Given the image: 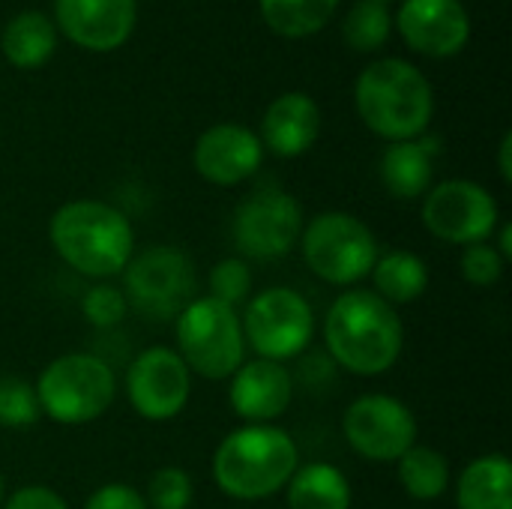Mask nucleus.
<instances>
[{"label": "nucleus", "mask_w": 512, "mask_h": 509, "mask_svg": "<svg viewBox=\"0 0 512 509\" xmlns=\"http://www.w3.org/2000/svg\"><path fill=\"white\" fill-rule=\"evenodd\" d=\"M177 354L192 375L228 381L246 363L243 321L234 306L213 297H195L177 318Z\"/></svg>", "instance_id": "nucleus-6"}, {"label": "nucleus", "mask_w": 512, "mask_h": 509, "mask_svg": "<svg viewBox=\"0 0 512 509\" xmlns=\"http://www.w3.org/2000/svg\"><path fill=\"white\" fill-rule=\"evenodd\" d=\"M228 381V402L234 414L252 426H270L294 402V375L276 360H246Z\"/></svg>", "instance_id": "nucleus-15"}, {"label": "nucleus", "mask_w": 512, "mask_h": 509, "mask_svg": "<svg viewBox=\"0 0 512 509\" xmlns=\"http://www.w3.org/2000/svg\"><path fill=\"white\" fill-rule=\"evenodd\" d=\"M42 420L39 399L30 381L18 375H0V426L30 429Z\"/></svg>", "instance_id": "nucleus-27"}, {"label": "nucleus", "mask_w": 512, "mask_h": 509, "mask_svg": "<svg viewBox=\"0 0 512 509\" xmlns=\"http://www.w3.org/2000/svg\"><path fill=\"white\" fill-rule=\"evenodd\" d=\"M300 468L297 441L279 426H252L228 432L213 453V483L234 501H267L288 486Z\"/></svg>", "instance_id": "nucleus-3"}, {"label": "nucleus", "mask_w": 512, "mask_h": 509, "mask_svg": "<svg viewBox=\"0 0 512 509\" xmlns=\"http://www.w3.org/2000/svg\"><path fill=\"white\" fill-rule=\"evenodd\" d=\"M354 102L360 120L390 144L423 138L435 111L429 78L399 57L369 63L357 78Z\"/></svg>", "instance_id": "nucleus-4"}, {"label": "nucleus", "mask_w": 512, "mask_h": 509, "mask_svg": "<svg viewBox=\"0 0 512 509\" xmlns=\"http://www.w3.org/2000/svg\"><path fill=\"white\" fill-rule=\"evenodd\" d=\"M246 348H252L261 360H300L312 339H315V309L312 303L285 285L258 291L246 300V309L240 312Z\"/></svg>", "instance_id": "nucleus-8"}, {"label": "nucleus", "mask_w": 512, "mask_h": 509, "mask_svg": "<svg viewBox=\"0 0 512 509\" xmlns=\"http://www.w3.org/2000/svg\"><path fill=\"white\" fill-rule=\"evenodd\" d=\"M390 9L381 0H360L351 6L345 18V42L357 51H375L387 42L390 36Z\"/></svg>", "instance_id": "nucleus-26"}, {"label": "nucleus", "mask_w": 512, "mask_h": 509, "mask_svg": "<svg viewBox=\"0 0 512 509\" xmlns=\"http://www.w3.org/2000/svg\"><path fill=\"white\" fill-rule=\"evenodd\" d=\"M288 509H351V483L330 462H309L285 486Z\"/></svg>", "instance_id": "nucleus-21"}, {"label": "nucleus", "mask_w": 512, "mask_h": 509, "mask_svg": "<svg viewBox=\"0 0 512 509\" xmlns=\"http://www.w3.org/2000/svg\"><path fill=\"white\" fill-rule=\"evenodd\" d=\"M321 135V108L306 93H282L261 120V144L282 159L303 156Z\"/></svg>", "instance_id": "nucleus-18"}, {"label": "nucleus", "mask_w": 512, "mask_h": 509, "mask_svg": "<svg viewBox=\"0 0 512 509\" xmlns=\"http://www.w3.org/2000/svg\"><path fill=\"white\" fill-rule=\"evenodd\" d=\"M423 225L450 246L489 243L501 225L498 201L474 180H444L423 195Z\"/></svg>", "instance_id": "nucleus-12"}, {"label": "nucleus", "mask_w": 512, "mask_h": 509, "mask_svg": "<svg viewBox=\"0 0 512 509\" xmlns=\"http://www.w3.org/2000/svg\"><path fill=\"white\" fill-rule=\"evenodd\" d=\"M57 45V27L42 12H18L0 36L3 57L18 69H39Z\"/></svg>", "instance_id": "nucleus-23"}, {"label": "nucleus", "mask_w": 512, "mask_h": 509, "mask_svg": "<svg viewBox=\"0 0 512 509\" xmlns=\"http://www.w3.org/2000/svg\"><path fill=\"white\" fill-rule=\"evenodd\" d=\"M381 3H390V0H381Z\"/></svg>", "instance_id": "nucleus-37"}, {"label": "nucleus", "mask_w": 512, "mask_h": 509, "mask_svg": "<svg viewBox=\"0 0 512 509\" xmlns=\"http://www.w3.org/2000/svg\"><path fill=\"white\" fill-rule=\"evenodd\" d=\"M6 504V477H3V471H0V507Z\"/></svg>", "instance_id": "nucleus-36"}, {"label": "nucleus", "mask_w": 512, "mask_h": 509, "mask_svg": "<svg viewBox=\"0 0 512 509\" xmlns=\"http://www.w3.org/2000/svg\"><path fill=\"white\" fill-rule=\"evenodd\" d=\"M512 135L507 132L504 138H501V150H498V168H501V177H504V183H510L512 180Z\"/></svg>", "instance_id": "nucleus-34"}, {"label": "nucleus", "mask_w": 512, "mask_h": 509, "mask_svg": "<svg viewBox=\"0 0 512 509\" xmlns=\"http://www.w3.org/2000/svg\"><path fill=\"white\" fill-rule=\"evenodd\" d=\"M144 501L150 509H189L195 501V483L183 468L165 465L150 477Z\"/></svg>", "instance_id": "nucleus-28"}, {"label": "nucleus", "mask_w": 512, "mask_h": 509, "mask_svg": "<svg viewBox=\"0 0 512 509\" xmlns=\"http://www.w3.org/2000/svg\"><path fill=\"white\" fill-rule=\"evenodd\" d=\"M396 24L402 39L426 57H450L471 36V18L459 0H405Z\"/></svg>", "instance_id": "nucleus-16"}, {"label": "nucleus", "mask_w": 512, "mask_h": 509, "mask_svg": "<svg viewBox=\"0 0 512 509\" xmlns=\"http://www.w3.org/2000/svg\"><path fill=\"white\" fill-rule=\"evenodd\" d=\"M264 162L261 138L240 123L210 126L192 150L195 171L213 186H237L249 180Z\"/></svg>", "instance_id": "nucleus-14"}, {"label": "nucleus", "mask_w": 512, "mask_h": 509, "mask_svg": "<svg viewBox=\"0 0 512 509\" xmlns=\"http://www.w3.org/2000/svg\"><path fill=\"white\" fill-rule=\"evenodd\" d=\"M504 267L507 261L501 258V252L495 249V243H474V246H465L462 249V258H459V270H462V279L474 288H492L501 282L504 276Z\"/></svg>", "instance_id": "nucleus-31"}, {"label": "nucleus", "mask_w": 512, "mask_h": 509, "mask_svg": "<svg viewBox=\"0 0 512 509\" xmlns=\"http://www.w3.org/2000/svg\"><path fill=\"white\" fill-rule=\"evenodd\" d=\"M327 357L351 375L375 378L390 372L405 348V327L396 306L375 291H345L324 318Z\"/></svg>", "instance_id": "nucleus-1"}, {"label": "nucleus", "mask_w": 512, "mask_h": 509, "mask_svg": "<svg viewBox=\"0 0 512 509\" xmlns=\"http://www.w3.org/2000/svg\"><path fill=\"white\" fill-rule=\"evenodd\" d=\"M303 234V207L285 189H258L243 198L231 219V240L243 261H279Z\"/></svg>", "instance_id": "nucleus-10"}, {"label": "nucleus", "mask_w": 512, "mask_h": 509, "mask_svg": "<svg viewBox=\"0 0 512 509\" xmlns=\"http://www.w3.org/2000/svg\"><path fill=\"white\" fill-rule=\"evenodd\" d=\"M300 249L306 267L321 282L336 288L363 282L381 255L372 228L345 210L318 213L309 225H303Z\"/></svg>", "instance_id": "nucleus-7"}, {"label": "nucleus", "mask_w": 512, "mask_h": 509, "mask_svg": "<svg viewBox=\"0 0 512 509\" xmlns=\"http://www.w3.org/2000/svg\"><path fill=\"white\" fill-rule=\"evenodd\" d=\"M435 141L414 138V141H393L381 156V183L399 201L423 198L432 189L435 174Z\"/></svg>", "instance_id": "nucleus-19"}, {"label": "nucleus", "mask_w": 512, "mask_h": 509, "mask_svg": "<svg viewBox=\"0 0 512 509\" xmlns=\"http://www.w3.org/2000/svg\"><path fill=\"white\" fill-rule=\"evenodd\" d=\"M339 0H261V15L267 27L288 39H303L318 33L336 12Z\"/></svg>", "instance_id": "nucleus-25"}, {"label": "nucleus", "mask_w": 512, "mask_h": 509, "mask_svg": "<svg viewBox=\"0 0 512 509\" xmlns=\"http://www.w3.org/2000/svg\"><path fill=\"white\" fill-rule=\"evenodd\" d=\"M126 396L141 420L168 423L189 405L192 372L174 348H144L126 369Z\"/></svg>", "instance_id": "nucleus-13"}, {"label": "nucleus", "mask_w": 512, "mask_h": 509, "mask_svg": "<svg viewBox=\"0 0 512 509\" xmlns=\"http://www.w3.org/2000/svg\"><path fill=\"white\" fill-rule=\"evenodd\" d=\"M399 483L411 501L429 504L447 495L453 477H450V462L444 453L426 444H414L399 462H396Z\"/></svg>", "instance_id": "nucleus-24"}, {"label": "nucleus", "mask_w": 512, "mask_h": 509, "mask_svg": "<svg viewBox=\"0 0 512 509\" xmlns=\"http://www.w3.org/2000/svg\"><path fill=\"white\" fill-rule=\"evenodd\" d=\"M81 315L96 330H114V327H120L126 321L129 303H126L120 288H114L108 282H96L81 297Z\"/></svg>", "instance_id": "nucleus-30"}, {"label": "nucleus", "mask_w": 512, "mask_h": 509, "mask_svg": "<svg viewBox=\"0 0 512 509\" xmlns=\"http://www.w3.org/2000/svg\"><path fill=\"white\" fill-rule=\"evenodd\" d=\"M84 509H150L144 495L138 489H132L129 483H105L99 486L90 498Z\"/></svg>", "instance_id": "nucleus-32"}, {"label": "nucleus", "mask_w": 512, "mask_h": 509, "mask_svg": "<svg viewBox=\"0 0 512 509\" xmlns=\"http://www.w3.org/2000/svg\"><path fill=\"white\" fill-rule=\"evenodd\" d=\"M342 432L360 459L393 465L417 444V417L390 393H366L348 405Z\"/></svg>", "instance_id": "nucleus-11"}, {"label": "nucleus", "mask_w": 512, "mask_h": 509, "mask_svg": "<svg viewBox=\"0 0 512 509\" xmlns=\"http://www.w3.org/2000/svg\"><path fill=\"white\" fill-rule=\"evenodd\" d=\"M33 390L42 417L60 426H87L111 408L117 396V375L99 354L72 351L51 360L39 372Z\"/></svg>", "instance_id": "nucleus-5"}, {"label": "nucleus", "mask_w": 512, "mask_h": 509, "mask_svg": "<svg viewBox=\"0 0 512 509\" xmlns=\"http://www.w3.org/2000/svg\"><path fill=\"white\" fill-rule=\"evenodd\" d=\"M498 252H501V258L504 261H512V225L510 222H501L498 225V246H495Z\"/></svg>", "instance_id": "nucleus-35"}, {"label": "nucleus", "mask_w": 512, "mask_h": 509, "mask_svg": "<svg viewBox=\"0 0 512 509\" xmlns=\"http://www.w3.org/2000/svg\"><path fill=\"white\" fill-rule=\"evenodd\" d=\"M120 291L138 315L171 321L198 297V270L183 249L150 246L129 258Z\"/></svg>", "instance_id": "nucleus-9"}, {"label": "nucleus", "mask_w": 512, "mask_h": 509, "mask_svg": "<svg viewBox=\"0 0 512 509\" xmlns=\"http://www.w3.org/2000/svg\"><path fill=\"white\" fill-rule=\"evenodd\" d=\"M54 15L66 39L90 51L120 48L132 30L138 3L135 0H54Z\"/></svg>", "instance_id": "nucleus-17"}, {"label": "nucleus", "mask_w": 512, "mask_h": 509, "mask_svg": "<svg viewBox=\"0 0 512 509\" xmlns=\"http://www.w3.org/2000/svg\"><path fill=\"white\" fill-rule=\"evenodd\" d=\"M372 288L390 306H408L420 300L429 288V267L417 252L393 249L378 255L372 267Z\"/></svg>", "instance_id": "nucleus-22"}, {"label": "nucleus", "mask_w": 512, "mask_h": 509, "mask_svg": "<svg viewBox=\"0 0 512 509\" xmlns=\"http://www.w3.org/2000/svg\"><path fill=\"white\" fill-rule=\"evenodd\" d=\"M48 243L57 258L87 279H111L135 255V231L123 210L105 201L78 198L54 210Z\"/></svg>", "instance_id": "nucleus-2"}, {"label": "nucleus", "mask_w": 512, "mask_h": 509, "mask_svg": "<svg viewBox=\"0 0 512 509\" xmlns=\"http://www.w3.org/2000/svg\"><path fill=\"white\" fill-rule=\"evenodd\" d=\"M207 288H210L207 297L237 309L240 303L249 300V291H252L249 261H243V258H222V261H216L210 276H207Z\"/></svg>", "instance_id": "nucleus-29"}, {"label": "nucleus", "mask_w": 512, "mask_h": 509, "mask_svg": "<svg viewBox=\"0 0 512 509\" xmlns=\"http://www.w3.org/2000/svg\"><path fill=\"white\" fill-rule=\"evenodd\" d=\"M456 509H512V465L504 453H486L456 480Z\"/></svg>", "instance_id": "nucleus-20"}, {"label": "nucleus", "mask_w": 512, "mask_h": 509, "mask_svg": "<svg viewBox=\"0 0 512 509\" xmlns=\"http://www.w3.org/2000/svg\"><path fill=\"white\" fill-rule=\"evenodd\" d=\"M0 509H69V504L63 495H57L48 486H21L6 498Z\"/></svg>", "instance_id": "nucleus-33"}]
</instances>
